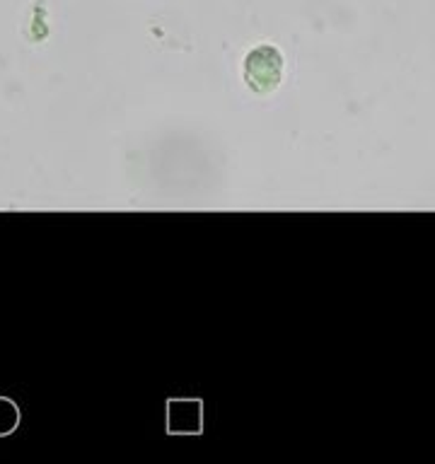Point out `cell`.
I'll list each match as a JSON object with an SVG mask.
<instances>
[{"mask_svg": "<svg viewBox=\"0 0 435 464\" xmlns=\"http://www.w3.org/2000/svg\"><path fill=\"white\" fill-rule=\"evenodd\" d=\"M283 68H285V61H283L281 49L274 44H259L245 56L242 75L254 94H271L281 87Z\"/></svg>", "mask_w": 435, "mask_h": 464, "instance_id": "6da1fadb", "label": "cell"}, {"mask_svg": "<svg viewBox=\"0 0 435 464\" xmlns=\"http://www.w3.org/2000/svg\"><path fill=\"white\" fill-rule=\"evenodd\" d=\"M169 430L172 433H198L201 430V401H191V399L169 401Z\"/></svg>", "mask_w": 435, "mask_h": 464, "instance_id": "7a4b0ae2", "label": "cell"}, {"mask_svg": "<svg viewBox=\"0 0 435 464\" xmlns=\"http://www.w3.org/2000/svg\"><path fill=\"white\" fill-rule=\"evenodd\" d=\"M20 423V409L14 406L13 399L0 397V435L13 433Z\"/></svg>", "mask_w": 435, "mask_h": 464, "instance_id": "3957f363", "label": "cell"}]
</instances>
